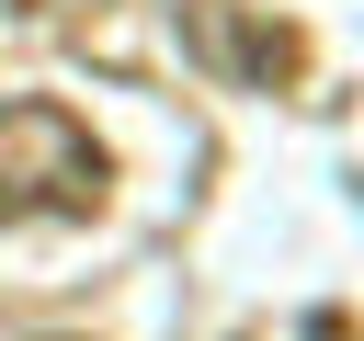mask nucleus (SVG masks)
<instances>
[{
  "instance_id": "f03ea898",
  "label": "nucleus",
  "mask_w": 364,
  "mask_h": 341,
  "mask_svg": "<svg viewBox=\"0 0 364 341\" xmlns=\"http://www.w3.org/2000/svg\"><path fill=\"white\" fill-rule=\"evenodd\" d=\"M182 23H193V45H205L216 68H239L250 91H296V80H307V34H296V23H273V11H239V0H193Z\"/></svg>"
},
{
  "instance_id": "7ed1b4c3",
  "label": "nucleus",
  "mask_w": 364,
  "mask_h": 341,
  "mask_svg": "<svg viewBox=\"0 0 364 341\" xmlns=\"http://www.w3.org/2000/svg\"><path fill=\"white\" fill-rule=\"evenodd\" d=\"M307 341H364V330H353V307H318V318H307Z\"/></svg>"
},
{
  "instance_id": "f257e3e1",
  "label": "nucleus",
  "mask_w": 364,
  "mask_h": 341,
  "mask_svg": "<svg viewBox=\"0 0 364 341\" xmlns=\"http://www.w3.org/2000/svg\"><path fill=\"white\" fill-rule=\"evenodd\" d=\"M114 159L68 102H0V227L23 216H102Z\"/></svg>"
}]
</instances>
